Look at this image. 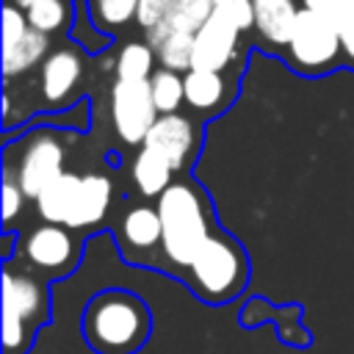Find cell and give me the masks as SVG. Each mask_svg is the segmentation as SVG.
Returning <instances> with one entry per match:
<instances>
[{
    "label": "cell",
    "mask_w": 354,
    "mask_h": 354,
    "mask_svg": "<svg viewBox=\"0 0 354 354\" xmlns=\"http://www.w3.org/2000/svg\"><path fill=\"white\" fill-rule=\"evenodd\" d=\"M80 335L94 354H138L152 335V313L133 290L108 288L83 307Z\"/></svg>",
    "instance_id": "cell-1"
},
{
    "label": "cell",
    "mask_w": 354,
    "mask_h": 354,
    "mask_svg": "<svg viewBox=\"0 0 354 354\" xmlns=\"http://www.w3.org/2000/svg\"><path fill=\"white\" fill-rule=\"evenodd\" d=\"M163 221L160 254L169 268L185 274L196 252L213 235V218L205 194L185 180L171 183L155 202Z\"/></svg>",
    "instance_id": "cell-2"
},
{
    "label": "cell",
    "mask_w": 354,
    "mask_h": 354,
    "mask_svg": "<svg viewBox=\"0 0 354 354\" xmlns=\"http://www.w3.org/2000/svg\"><path fill=\"white\" fill-rule=\"evenodd\" d=\"M50 324V290L39 271L3 266V354H28Z\"/></svg>",
    "instance_id": "cell-3"
},
{
    "label": "cell",
    "mask_w": 354,
    "mask_h": 354,
    "mask_svg": "<svg viewBox=\"0 0 354 354\" xmlns=\"http://www.w3.org/2000/svg\"><path fill=\"white\" fill-rule=\"evenodd\" d=\"M183 279L188 282L196 299L207 304H227L246 288L249 279L246 252L235 238L213 230V235L191 260Z\"/></svg>",
    "instance_id": "cell-4"
},
{
    "label": "cell",
    "mask_w": 354,
    "mask_h": 354,
    "mask_svg": "<svg viewBox=\"0 0 354 354\" xmlns=\"http://www.w3.org/2000/svg\"><path fill=\"white\" fill-rule=\"evenodd\" d=\"M343 53L340 33L332 22V17H324L318 11L301 8L288 41V58L299 72L318 75L337 66V58Z\"/></svg>",
    "instance_id": "cell-5"
},
{
    "label": "cell",
    "mask_w": 354,
    "mask_h": 354,
    "mask_svg": "<svg viewBox=\"0 0 354 354\" xmlns=\"http://www.w3.org/2000/svg\"><path fill=\"white\" fill-rule=\"evenodd\" d=\"M19 254L28 268L39 271L44 279H61L80 263V241L69 227L44 221L19 241Z\"/></svg>",
    "instance_id": "cell-6"
},
{
    "label": "cell",
    "mask_w": 354,
    "mask_h": 354,
    "mask_svg": "<svg viewBox=\"0 0 354 354\" xmlns=\"http://www.w3.org/2000/svg\"><path fill=\"white\" fill-rule=\"evenodd\" d=\"M11 169L28 199H36L58 174H64V141L55 136V130H33L22 141V155L17 163H11Z\"/></svg>",
    "instance_id": "cell-7"
},
{
    "label": "cell",
    "mask_w": 354,
    "mask_h": 354,
    "mask_svg": "<svg viewBox=\"0 0 354 354\" xmlns=\"http://www.w3.org/2000/svg\"><path fill=\"white\" fill-rule=\"evenodd\" d=\"M149 80H119L111 86V122L124 144H144L158 119Z\"/></svg>",
    "instance_id": "cell-8"
},
{
    "label": "cell",
    "mask_w": 354,
    "mask_h": 354,
    "mask_svg": "<svg viewBox=\"0 0 354 354\" xmlns=\"http://www.w3.org/2000/svg\"><path fill=\"white\" fill-rule=\"evenodd\" d=\"M241 28L221 11L213 8L207 22L194 36V61L191 69H216L224 72L238 55Z\"/></svg>",
    "instance_id": "cell-9"
},
{
    "label": "cell",
    "mask_w": 354,
    "mask_h": 354,
    "mask_svg": "<svg viewBox=\"0 0 354 354\" xmlns=\"http://www.w3.org/2000/svg\"><path fill=\"white\" fill-rule=\"evenodd\" d=\"M147 149L163 155L174 171H183L196 149V127L185 113H160L149 127L144 144Z\"/></svg>",
    "instance_id": "cell-10"
},
{
    "label": "cell",
    "mask_w": 354,
    "mask_h": 354,
    "mask_svg": "<svg viewBox=\"0 0 354 354\" xmlns=\"http://www.w3.org/2000/svg\"><path fill=\"white\" fill-rule=\"evenodd\" d=\"M83 80V58L75 47L64 44L39 64V94L47 105H64L72 100Z\"/></svg>",
    "instance_id": "cell-11"
},
{
    "label": "cell",
    "mask_w": 354,
    "mask_h": 354,
    "mask_svg": "<svg viewBox=\"0 0 354 354\" xmlns=\"http://www.w3.org/2000/svg\"><path fill=\"white\" fill-rule=\"evenodd\" d=\"M119 238L127 252V260H141L163 241V221L155 205H133L119 221Z\"/></svg>",
    "instance_id": "cell-12"
},
{
    "label": "cell",
    "mask_w": 354,
    "mask_h": 354,
    "mask_svg": "<svg viewBox=\"0 0 354 354\" xmlns=\"http://www.w3.org/2000/svg\"><path fill=\"white\" fill-rule=\"evenodd\" d=\"M111 199H113V183L108 174H102V171L83 174L80 191H77V199H75V207H72L66 227L69 230H94L105 218Z\"/></svg>",
    "instance_id": "cell-13"
},
{
    "label": "cell",
    "mask_w": 354,
    "mask_h": 354,
    "mask_svg": "<svg viewBox=\"0 0 354 354\" xmlns=\"http://www.w3.org/2000/svg\"><path fill=\"white\" fill-rule=\"evenodd\" d=\"M299 11L296 0H254V28L268 44L288 47Z\"/></svg>",
    "instance_id": "cell-14"
},
{
    "label": "cell",
    "mask_w": 354,
    "mask_h": 354,
    "mask_svg": "<svg viewBox=\"0 0 354 354\" xmlns=\"http://www.w3.org/2000/svg\"><path fill=\"white\" fill-rule=\"evenodd\" d=\"M80 180H83V174L64 171L33 199L36 213L41 216V221H53V224L66 227V221L72 216V207H75V199H77V191H80Z\"/></svg>",
    "instance_id": "cell-15"
},
{
    "label": "cell",
    "mask_w": 354,
    "mask_h": 354,
    "mask_svg": "<svg viewBox=\"0 0 354 354\" xmlns=\"http://www.w3.org/2000/svg\"><path fill=\"white\" fill-rule=\"evenodd\" d=\"M213 14V0H174L163 22L147 30V41L155 44L166 33H196Z\"/></svg>",
    "instance_id": "cell-16"
},
{
    "label": "cell",
    "mask_w": 354,
    "mask_h": 354,
    "mask_svg": "<svg viewBox=\"0 0 354 354\" xmlns=\"http://www.w3.org/2000/svg\"><path fill=\"white\" fill-rule=\"evenodd\" d=\"M47 55H50V33L30 28L11 50L3 53V77L11 80L17 75H25L28 69L39 66Z\"/></svg>",
    "instance_id": "cell-17"
},
{
    "label": "cell",
    "mask_w": 354,
    "mask_h": 354,
    "mask_svg": "<svg viewBox=\"0 0 354 354\" xmlns=\"http://www.w3.org/2000/svg\"><path fill=\"white\" fill-rule=\"evenodd\" d=\"M185 102L194 111H216L227 94V77L216 69H188L185 75Z\"/></svg>",
    "instance_id": "cell-18"
},
{
    "label": "cell",
    "mask_w": 354,
    "mask_h": 354,
    "mask_svg": "<svg viewBox=\"0 0 354 354\" xmlns=\"http://www.w3.org/2000/svg\"><path fill=\"white\" fill-rule=\"evenodd\" d=\"M171 174H174L171 163L163 155H158L147 147H141L138 155L133 158V183L144 196L158 199L171 185Z\"/></svg>",
    "instance_id": "cell-19"
},
{
    "label": "cell",
    "mask_w": 354,
    "mask_h": 354,
    "mask_svg": "<svg viewBox=\"0 0 354 354\" xmlns=\"http://www.w3.org/2000/svg\"><path fill=\"white\" fill-rule=\"evenodd\" d=\"M155 61H158V53L149 41H127L119 50L113 69L119 80H149L152 72L158 69Z\"/></svg>",
    "instance_id": "cell-20"
},
{
    "label": "cell",
    "mask_w": 354,
    "mask_h": 354,
    "mask_svg": "<svg viewBox=\"0 0 354 354\" xmlns=\"http://www.w3.org/2000/svg\"><path fill=\"white\" fill-rule=\"evenodd\" d=\"M149 88L158 113H177L180 105L185 102V77L177 69L158 66L149 77Z\"/></svg>",
    "instance_id": "cell-21"
},
{
    "label": "cell",
    "mask_w": 354,
    "mask_h": 354,
    "mask_svg": "<svg viewBox=\"0 0 354 354\" xmlns=\"http://www.w3.org/2000/svg\"><path fill=\"white\" fill-rule=\"evenodd\" d=\"M263 318H274L268 301H263V299H252V301L246 304V310L241 313V326H257ZM274 324H277L279 340H282L285 346H299V348H304V346L313 343V335H310L301 324H293V326H288V329H285L282 318H274Z\"/></svg>",
    "instance_id": "cell-22"
},
{
    "label": "cell",
    "mask_w": 354,
    "mask_h": 354,
    "mask_svg": "<svg viewBox=\"0 0 354 354\" xmlns=\"http://www.w3.org/2000/svg\"><path fill=\"white\" fill-rule=\"evenodd\" d=\"M194 36L196 33H166L163 39H158L152 44L158 53V64L166 69L188 72L194 61Z\"/></svg>",
    "instance_id": "cell-23"
},
{
    "label": "cell",
    "mask_w": 354,
    "mask_h": 354,
    "mask_svg": "<svg viewBox=\"0 0 354 354\" xmlns=\"http://www.w3.org/2000/svg\"><path fill=\"white\" fill-rule=\"evenodd\" d=\"M91 17L100 30L111 33L130 25L138 14V0H88Z\"/></svg>",
    "instance_id": "cell-24"
},
{
    "label": "cell",
    "mask_w": 354,
    "mask_h": 354,
    "mask_svg": "<svg viewBox=\"0 0 354 354\" xmlns=\"http://www.w3.org/2000/svg\"><path fill=\"white\" fill-rule=\"evenodd\" d=\"M69 19H72V8L66 0H39L28 8L30 28H36L41 33H55L64 25H69Z\"/></svg>",
    "instance_id": "cell-25"
},
{
    "label": "cell",
    "mask_w": 354,
    "mask_h": 354,
    "mask_svg": "<svg viewBox=\"0 0 354 354\" xmlns=\"http://www.w3.org/2000/svg\"><path fill=\"white\" fill-rule=\"evenodd\" d=\"M75 25H72V36L77 39V44H83L86 50H91V53H97V50H102L105 47V30H100L97 28V22H94V17H91V8L80 0L77 3V11H75Z\"/></svg>",
    "instance_id": "cell-26"
},
{
    "label": "cell",
    "mask_w": 354,
    "mask_h": 354,
    "mask_svg": "<svg viewBox=\"0 0 354 354\" xmlns=\"http://www.w3.org/2000/svg\"><path fill=\"white\" fill-rule=\"evenodd\" d=\"M25 199H28V194H25L22 185L17 183V174H14L11 163H6V169H3V194H0V202H3V221H6V224H11V221L22 213Z\"/></svg>",
    "instance_id": "cell-27"
},
{
    "label": "cell",
    "mask_w": 354,
    "mask_h": 354,
    "mask_svg": "<svg viewBox=\"0 0 354 354\" xmlns=\"http://www.w3.org/2000/svg\"><path fill=\"white\" fill-rule=\"evenodd\" d=\"M28 30H30L28 11L6 0V6H3V53L11 50Z\"/></svg>",
    "instance_id": "cell-28"
},
{
    "label": "cell",
    "mask_w": 354,
    "mask_h": 354,
    "mask_svg": "<svg viewBox=\"0 0 354 354\" xmlns=\"http://www.w3.org/2000/svg\"><path fill=\"white\" fill-rule=\"evenodd\" d=\"M332 22L340 33V44H343L346 58L354 64V0H337Z\"/></svg>",
    "instance_id": "cell-29"
},
{
    "label": "cell",
    "mask_w": 354,
    "mask_h": 354,
    "mask_svg": "<svg viewBox=\"0 0 354 354\" xmlns=\"http://www.w3.org/2000/svg\"><path fill=\"white\" fill-rule=\"evenodd\" d=\"M213 8L227 14L241 30L254 28V0H213Z\"/></svg>",
    "instance_id": "cell-30"
},
{
    "label": "cell",
    "mask_w": 354,
    "mask_h": 354,
    "mask_svg": "<svg viewBox=\"0 0 354 354\" xmlns=\"http://www.w3.org/2000/svg\"><path fill=\"white\" fill-rule=\"evenodd\" d=\"M171 3H174V0H138L136 22H138L144 30L155 28L158 22H163V19H166V14L171 11Z\"/></svg>",
    "instance_id": "cell-31"
},
{
    "label": "cell",
    "mask_w": 354,
    "mask_h": 354,
    "mask_svg": "<svg viewBox=\"0 0 354 354\" xmlns=\"http://www.w3.org/2000/svg\"><path fill=\"white\" fill-rule=\"evenodd\" d=\"M301 3H304V8L318 11V14H324V17H332L335 8H337V0H301Z\"/></svg>",
    "instance_id": "cell-32"
},
{
    "label": "cell",
    "mask_w": 354,
    "mask_h": 354,
    "mask_svg": "<svg viewBox=\"0 0 354 354\" xmlns=\"http://www.w3.org/2000/svg\"><path fill=\"white\" fill-rule=\"evenodd\" d=\"M8 3H14V6H19V8H25V11H28V8H30L33 3H39V0H8Z\"/></svg>",
    "instance_id": "cell-33"
}]
</instances>
